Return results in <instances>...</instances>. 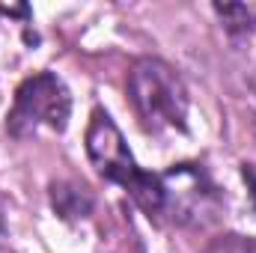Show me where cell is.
<instances>
[{"label":"cell","mask_w":256,"mask_h":253,"mask_svg":"<svg viewBox=\"0 0 256 253\" xmlns=\"http://www.w3.org/2000/svg\"><path fill=\"white\" fill-rule=\"evenodd\" d=\"M86 155L98 176L116 182L131 194V200L155 220H161V176L137 167L122 131L104 108H96L86 126Z\"/></svg>","instance_id":"cell-1"},{"label":"cell","mask_w":256,"mask_h":253,"mask_svg":"<svg viewBox=\"0 0 256 253\" xmlns=\"http://www.w3.org/2000/svg\"><path fill=\"white\" fill-rule=\"evenodd\" d=\"M128 98L137 110L140 126L152 134L176 128H188V90L179 72L164 60L143 57L128 72Z\"/></svg>","instance_id":"cell-2"},{"label":"cell","mask_w":256,"mask_h":253,"mask_svg":"<svg viewBox=\"0 0 256 253\" xmlns=\"http://www.w3.org/2000/svg\"><path fill=\"white\" fill-rule=\"evenodd\" d=\"M72 116V92L54 72H39L15 90L12 110L6 116V131L18 140L33 137L39 128L63 134Z\"/></svg>","instance_id":"cell-3"},{"label":"cell","mask_w":256,"mask_h":253,"mask_svg":"<svg viewBox=\"0 0 256 253\" xmlns=\"http://www.w3.org/2000/svg\"><path fill=\"white\" fill-rule=\"evenodd\" d=\"M161 176V218L179 226H200L218 218L220 194L200 164H176Z\"/></svg>","instance_id":"cell-4"},{"label":"cell","mask_w":256,"mask_h":253,"mask_svg":"<svg viewBox=\"0 0 256 253\" xmlns=\"http://www.w3.org/2000/svg\"><path fill=\"white\" fill-rule=\"evenodd\" d=\"M51 202H54L57 214H63L66 220L86 218L90 208H92V196L86 194V188H78V185H68V182L51 185Z\"/></svg>","instance_id":"cell-5"},{"label":"cell","mask_w":256,"mask_h":253,"mask_svg":"<svg viewBox=\"0 0 256 253\" xmlns=\"http://www.w3.org/2000/svg\"><path fill=\"white\" fill-rule=\"evenodd\" d=\"M242 176L248 182V190H250V202L256 208V164H242Z\"/></svg>","instance_id":"cell-6"},{"label":"cell","mask_w":256,"mask_h":253,"mask_svg":"<svg viewBox=\"0 0 256 253\" xmlns=\"http://www.w3.org/2000/svg\"><path fill=\"white\" fill-rule=\"evenodd\" d=\"M6 242V218H3V208H0V248Z\"/></svg>","instance_id":"cell-7"}]
</instances>
